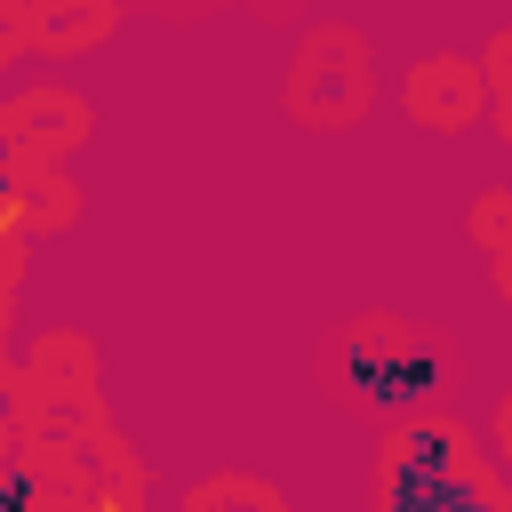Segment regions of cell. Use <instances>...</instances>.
<instances>
[{
  "label": "cell",
  "mask_w": 512,
  "mask_h": 512,
  "mask_svg": "<svg viewBox=\"0 0 512 512\" xmlns=\"http://www.w3.org/2000/svg\"><path fill=\"white\" fill-rule=\"evenodd\" d=\"M488 432H496V448H504V456H512V392H504V400H496V416H488Z\"/></svg>",
  "instance_id": "cell-4"
},
{
  "label": "cell",
  "mask_w": 512,
  "mask_h": 512,
  "mask_svg": "<svg viewBox=\"0 0 512 512\" xmlns=\"http://www.w3.org/2000/svg\"><path fill=\"white\" fill-rule=\"evenodd\" d=\"M408 104L432 120V128H472L480 120V72L464 64V56H432V64H416V80H408Z\"/></svg>",
  "instance_id": "cell-1"
},
{
  "label": "cell",
  "mask_w": 512,
  "mask_h": 512,
  "mask_svg": "<svg viewBox=\"0 0 512 512\" xmlns=\"http://www.w3.org/2000/svg\"><path fill=\"white\" fill-rule=\"evenodd\" d=\"M88 512H136V504H128V496H96Z\"/></svg>",
  "instance_id": "cell-5"
},
{
  "label": "cell",
  "mask_w": 512,
  "mask_h": 512,
  "mask_svg": "<svg viewBox=\"0 0 512 512\" xmlns=\"http://www.w3.org/2000/svg\"><path fill=\"white\" fill-rule=\"evenodd\" d=\"M24 32H32V40H48V48H80V40H104V32H112V8H80V16H24Z\"/></svg>",
  "instance_id": "cell-2"
},
{
  "label": "cell",
  "mask_w": 512,
  "mask_h": 512,
  "mask_svg": "<svg viewBox=\"0 0 512 512\" xmlns=\"http://www.w3.org/2000/svg\"><path fill=\"white\" fill-rule=\"evenodd\" d=\"M24 224H32V200H24V192H16L8 176H0V248H8V240H16Z\"/></svg>",
  "instance_id": "cell-3"
}]
</instances>
